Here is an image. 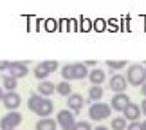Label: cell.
<instances>
[{"instance_id": "484cf974", "label": "cell", "mask_w": 146, "mask_h": 130, "mask_svg": "<svg viewBox=\"0 0 146 130\" xmlns=\"http://www.w3.org/2000/svg\"><path fill=\"white\" fill-rule=\"evenodd\" d=\"M139 109H141V114L146 116V99H143V103H141V107H139Z\"/></svg>"}, {"instance_id": "6da1fadb", "label": "cell", "mask_w": 146, "mask_h": 130, "mask_svg": "<svg viewBox=\"0 0 146 130\" xmlns=\"http://www.w3.org/2000/svg\"><path fill=\"white\" fill-rule=\"evenodd\" d=\"M61 76H63V81H70V80H83V78L88 76V67L85 63H67L61 67Z\"/></svg>"}, {"instance_id": "603a6c76", "label": "cell", "mask_w": 146, "mask_h": 130, "mask_svg": "<svg viewBox=\"0 0 146 130\" xmlns=\"http://www.w3.org/2000/svg\"><path fill=\"white\" fill-rule=\"evenodd\" d=\"M72 130H92V127H90V123H87V121H76V125Z\"/></svg>"}, {"instance_id": "ffe728a7", "label": "cell", "mask_w": 146, "mask_h": 130, "mask_svg": "<svg viewBox=\"0 0 146 130\" xmlns=\"http://www.w3.org/2000/svg\"><path fill=\"white\" fill-rule=\"evenodd\" d=\"M128 63H126V60H106V67L112 71H121V69H125Z\"/></svg>"}, {"instance_id": "ac0fdd59", "label": "cell", "mask_w": 146, "mask_h": 130, "mask_svg": "<svg viewBox=\"0 0 146 130\" xmlns=\"http://www.w3.org/2000/svg\"><path fill=\"white\" fill-rule=\"evenodd\" d=\"M16 81L18 80H15L13 76H4L2 78V89H7V92H15V89H16Z\"/></svg>"}, {"instance_id": "5bb4252c", "label": "cell", "mask_w": 146, "mask_h": 130, "mask_svg": "<svg viewBox=\"0 0 146 130\" xmlns=\"http://www.w3.org/2000/svg\"><path fill=\"white\" fill-rule=\"evenodd\" d=\"M88 80H90L92 85H103V81H105V71H101V69H92V71H88Z\"/></svg>"}, {"instance_id": "cb8c5ba5", "label": "cell", "mask_w": 146, "mask_h": 130, "mask_svg": "<svg viewBox=\"0 0 146 130\" xmlns=\"http://www.w3.org/2000/svg\"><path fill=\"white\" fill-rule=\"evenodd\" d=\"M126 130H141V123L133 121V123H130V127H126Z\"/></svg>"}, {"instance_id": "1f68e13d", "label": "cell", "mask_w": 146, "mask_h": 130, "mask_svg": "<svg viewBox=\"0 0 146 130\" xmlns=\"http://www.w3.org/2000/svg\"><path fill=\"white\" fill-rule=\"evenodd\" d=\"M144 72H146V65H144Z\"/></svg>"}, {"instance_id": "7402d4cb", "label": "cell", "mask_w": 146, "mask_h": 130, "mask_svg": "<svg viewBox=\"0 0 146 130\" xmlns=\"http://www.w3.org/2000/svg\"><path fill=\"white\" fill-rule=\"evenodd\" d=\"M42 65H43V69H45L49 74L54 72V71H58V61L56 60H45V61H42Z\"/></svg>"}, {"instance_id": "44dd1931", "label": "cell", "mask_w": 146, "mask_h": 130, "mask_svg": "<svg viewBox=\"0 0 146 130\" xmlns=\"http://www.w3.org/2000/svg\"><path fill=\"white\" fill-rule=\"evenodd\" d=\"M33 74H35L40 81H43V80H45V78L49 76V72L43 69V65H42V61H40L38 65H35V69H33Z\"/></svg>"}, {"instance_id": "ba28073f", "label": "cell", "mask_w": 146, "mask_h": 130, "mask_svg": "<svg viewBox=\"0 0 146 130\" xmlns=\"http://www.w3.org/2000/svg\"><path fill=\"white\" fill-rule=\"evenodd\" d=\"M108 87L114 90L115 94H123L126 90V87H128V81H126V78L123 74H114L110 78V81H108Z\"/></svg>"}, {"instance_id": "4316f807", "label": "cell", "mask_w": 146, "mask_h": 130, "mask_svg": "<svg viewBox=\"0 0 146 130\" xmlns=\"http://www.w3.org/2000/svg\"><path fill=\"white\" fill-rule=\"evenodd\" d=\"M141 90H143V96H144V98H146V81H144L143 85H141Z\"/></svg>"}, {"instance_id": "f546056e", "label": "cell", "mask_w": 146, "mask_h": 130, "mask_svg": "<svg viewBox=\"0 0 146 130\" xmlns=\"http://www.w3.org/2000/svg\"><path fill=\"white\" fill-rule=\"evenodd\" d=\"M94 130H108L106 127H98V128H94Z\"/></svg>"}, {"instance_id": "f1b7e54d", "label": "cell", "mask_w": 146, "mask_h": 130, "mask_svg": "<svg viewBox=\"0 0 146 130\" xmlns=\"http://www.w3.org/2000/svg\"><path fill=\"white\" fill-rule=\"evenodd\" d=\"M4 94H5V92H4V89H2V85H0V101H2V98H4Z\"/></svg>"}, {"instance_id": "83f0119b", "label": "cell", "mask_w": 146, "mask_h": 130, "mask_svg": "<svg viewBox=\"0 0 146 130\" xmlns=\"http://www.w3.org/2000/svg\"><path fill=\"white\" fill-rule=\"evenodd\" d=\"M85 65H87V67H94V65H96V61H92V60H88V61H87V63H85Z\"/></svg>"}, {"instance_id": "9a60e30c", "label": "cell", "mask_w": 146, "mask_h": 130, "mask_svg": "<svg viewBox=\"0 0 146 130\" xmlns=\"http://www.w3.org/2000/svg\"><path fill=\"white\" fill-rule=\"evenodd\" d=\"M56 127H58L56 119H50V117H42L36 123V130H56Z\"/></svg>"}, {"instance_id": "7a4b0ae2", "label": "cell", "mask_w": 146, "mask_h": 130, "mask_svg": "<svg viewBox=\"0 0 146 130\" xmlns=\"http://www.w3.org/2000/svg\"><path fill=\"white\" fill-rule=\"evenodd\" d=\"M112 109L108 103H103V101H98V103H92L90 109H88V117L92 121H103L106 117H110Z\"/></svg>"}, {"instance_id": "2e32d148", "label": "cell", "mask_w": 146, "mask_h": 130, "mask_svg": "<svg viewBox=\"0 0 146 130\" xmlns=\"http://www.w3.org/2000/svg\"><path fill=\"white\" fill-rule=\"evenodd\" d=\"M103 87H99V85H92L90 89H88V99L94 101V103H98V101L103 98Z\"/></svg>"}, {"instance_id": "7c38bea8", "label": "cell", "mask_w": 146, "mask_h": 130, "mask_svg": "<svg viewBox=\"0 0 146 130\" xmlns=\"http://www.w3.org/2000/svg\"><path fill=\"white\" fill-rule=\"evenodd\" d=\"M36 89H38L36 94H40L42 98H49V96H52V94L56 92V83L43 80V81H40V83L36 85Z\"/></svg>"}, {"instance_id": "d6986e66", "label": "cell", "mask_w": 146, "mask_h": 130, "mask_svg": "<svg viewBox=\"0 0 146 130\" xmlns=\"http://www.w3.org/2000/svg\"><path fill=\"white\" fill-rule=\"evenodd\" d=\"M126 127H128V121H126L123 116L114 117V119H112V123H110V128H114V130H126Z\"/></svg>"}, {"instance_id": "d4e9b609", "label": "cell", "mask_w": 146, "mask_h": 130, "mask_svg": "<svg viewBox=\"0 0 146 130\" xmlns=\"http://www.w3.org/2000/svg\"><path fill=\"white\" fill-rule=\"evenodd\" d=\"M9 63H11V61H4V60H0V71H7V69H9Z\"/></svg>"}, {"instance_id": "4dcf8cb0", "label": "cell", "mask_w": 146, "mask_h": 130, "mask_svg": "<svg viewBox=\"0 0 146 130\" xmlns=\"http://www.w3.org/2000/svg\"><path fill=\"white\" fill-rule=\"evenodd\" d=\"M141 130H146V121H144V123H141Z\"/></svg>"}, {"instance_id": "5b68a950", "label": "cell", "mask_w": 146, "mask_h": 130, "mask_svg": "<svg viewBox=\"0 0 146 130\" xmlns=\"http://www.w3.org/2000/svg\"><path fill=\"white\" fill-rule=\"evenodd\" d=\"M22 123V114H18L16 110L9 112V114H5L2 119H0V128L2 130H13L16 128Z\"/></svg>"}, {"instance_id": "52a82bcc", "label": "cell", "mask_w": 146, "mask_h": 130, "mask_svg": "<svg viewBox=\"0 0 146 130\" xmlns=\"http://www.w3.org/2000/svg\"><path fill=\"white\" fill-rule=\"evenodd\" d=\"M130 103L132 101H130V98H128L125 92L123 94H114V98H112V101H110V109L115 110V112H125V109Z\"/></svg>"}, {"instance_id": "9c48e42d", "label": "cell", "mask_w": 146, "mask_h": 130, "mask_svg": "<svg viewBox=\"0 0 146 130\" xmlns=\"http://www.w3.org/2000/svg\"><path fill=\"white\" fill-rule=\"evenodd\" d=\"M2 103H4V107L7 110H16L20 107V103H22V98H20V94H16V92H5L4 94V98H2Z\"/></svg>"}, {"instance_id": "3957f363", "label": "cell", "mask_w": 146, "mask_h": 130, "mask_svg": "<svg viewBox=\"0 0 146 130\" xmlns=\"http://www.w3.org/2000/svg\"><path fill=\"white\" fill-rule=\"evenodd\" d=\"M126 81L130 83V85L133 87H139V85H143V83L146 81V72H144V67L143 65H139V63H133L130 65V69H128L126 72Z\"/></svg>"}, {"instance_id": "8fae6325", "label": "cell", "mask_w": 146, "mask_h": 130, "mask_svg": "<svg viewBox=\"0 0 146 130\" xmlns=\"http://www.w3.org/2000/svg\"><path fill=\"white\" fill-rule=\"evenodd\" d=\"M54 112V103L50 99H47V98H43L42 99V103L38 105V109H36V112L35 114L36 116H40V117H49L50 114Z\"/></svg>"}, {"instance_id": "e0dca14e", "label": "cell", "mask_w": 146, "mask_h": 130, "mask_svg": "<svg viewBox=\"0 0 146 130\" xmlns=\"http://www.w3.org/2000/svg\"><path fill=\"white\" fill-rule=\"evenodd\" d=\"M56 92H58L60 96H67V98H69V96L72 94V85L69 81H60L58 85H56Z\"/></svg>"}, {"instance_id": "4fadbf2b", "label": "cell", "mask_w": 146, "mask_h": 130, "mask_svg": "<svg viewBox=\"0 0 146 130\" xmlns=\"http://www.w3.org/2000/svg\"><path fill=\"white\" fill-rule=\"evenodd\" d=\"M123 117H125L126 121H130V123H133V121H137L139 117H141V109H139V105H135V103H130L125 109V112H123Z\"/></svg>"}, {"instance_id": "30bf717a", "label": "cell", "mask_w": 146, "mask_h": 130, "mask_svg": "<svg viewBox=\"0 0 146 130\" xmlns=\"http://www.w3.org/2000/svg\"><path fill=\"white\" fill-rule=\"evenodd\" d=\"M67 105H69V110L74 112V116H76L83 109V105H85V98L81 94H70L69 99H67Z\"/></svg>"}, {"instance_id": "8992f818", "label": "cell", "mask_w": 146, "mask_h": 130, "mask_svg": "<svg viewBox=\"0 0 146 130\" xmlns=\"http://www.w3.org/2000/svg\"><path fill=\"white\" fill-rule=\"evenodd\" d=\"M7 71H9V76H13L15 80L25 78L27 74H29V67H27L24 61H11Z\"/></svg>"}, {"instance_id": "277c9868", "label": "cell", "mask_w": 146, "mask_h": 130, "mask_svg": "<svg viewBox=\"0 0 146 130\" xmlns=\"http://www.w3.org/2000/svg\"><path fill=\"white\" fill-rule=\"evenodd\" d=\"M56 123L60 125L61 130H72L76 125V117L70 110H60L56 116Z\"/></svg>"}]
</instances>
